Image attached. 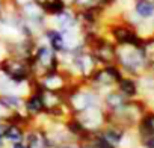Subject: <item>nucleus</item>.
<instances>
[{
    "instance_id": "f257e3e1",
    "label": "nucleus",
    "mask_w": 154,
    "mask_h": 148,
    "mask_svg": "<svg viewBox=\"0 0 154 148\" xmlns=\"http://www.w3.org/2000/svg\"><path fill=\"white\" fill-rule=\"evenodd\" d=\"M104 33L118 45V47H142L143 35L139 32V27L131 23L128 18L118 17L104 24Z\"/></svg>"
},
{
    "instance_id": "f03ea898",
    "label": "nucleus",
    "mask_w": 154,
    "mask_h": 148,
    "mask_svg": "<svg viewBox=\"0 0 154 148\" xmlns=\"http://www.w3.org/2000/svg\"><path fill=\"white\" fill-rule=\"evenodd\" d=\"M30 63V72L32 77L39 79L41 76H44L48 71H54V69H60L62 68V62H60V56L57 53H54L51 50V47L44 42L42 39L38 41L33 56L29 60Z\"/></svg>"
},
{
    "instance_id": "7ed1b4c3",
    "label": "nucleus",
    "mask_w": 154,
    "mask_h": 148,
    "mask_svg": "<svg viewBox=\"0 0 154 148\" xmlns=\"http://www.w3.org/2000/svg\"><path fill=\"white\" fill-rule=\"evenodd\" d=\"M124 77V72L119 68L118 63H107V65H98L89 79L86 80V85L97 91L98 94H104L116 86V83Z\"/></svg>"
},
{
    "instance_id": "20e7f679",
    "label": "nucleus",
    "mask_w": 154,
    "mask_h": 148,
    "mask_svg": "<svg viewBox=\"0 0 154 148\" xmlns=\"http://www.w3.org/2000/svg\"><path fill=\"white\" fill-rule=\"evenodd\" d=\"M116 63L125 76L133 77H140L149 68V63L146 62L142 50L137 47H118Z\"/></svg>"
},
{
    "instance_id": "39448f33",
    "label": "nucleus",
    "mask_w": 154,
    "mask_h": 148,
    "mask_svg": "<svg viewBox=\"0 0 154 148\" xmlns=\"http://www.w3.org/2000/svg\"><path fill=\"white\" fill-rule=\"evenodd\" d=\"M0 74L8 80H11L15 85L24 86L29 85L32 80V72H30V63L26 59H20L15 56L5 54L0 59Z\"/></svg>"
},
{
    "instance_id": "423d86ee",
    "label": "nucleus",
    "mask_w": 154,
    "mask_h": 148,
    "mask_svg": "<svg viewBox=\"0 0 154 148\" xmlns=\"http://www.w3.org/2000/svg\"><path fill=\"white\" fill-rule=\"evenodd\" d=\"M98 104H101V94L89 88L86 83L79 86L74 92H71L66 97V106L71 115H80L82 112Z\"/></svg>"
},
{
    "instance_id": "0eeeda50",
    "label": "nucleus",
    "mask_w": 154,
    "mask_h": 148,
    "mask_svg": "<svg viewBox=\"0 0 154 148\" xmlns=\"http://www.w3.org/2000/svg\"><path fill=\"white\" fill-rule=\"evenodd\" d=\"M18 14H20V18L27 26H30L38 35L48 26V21H50V18L42 12V9L33 2V0L20 2Z\"/></svg>"
},
{
    "instance_id": "6e6552de",
    "label": "nucleus",
    "mask_w": 154,
    "mask_h": 148,
    "mask_svg": "<svg viewBox=\"0 0 154 148\" xmlns=\"http://www.w3.org/2000/svg\"><path fill=\"white\" fill-rule=\"evenodd\" d=\"M39 85L42 91H51V92H63L65 88L68 86V83L72 80V77L65 71V69H54V71H48L44 76H41L39 79Z\"/></svg>"
},
{
    "instance_id": "1a4fd4ad",
    "label": "nucleus",
    "mask_w": 154,
    "mask_h": 148,
    "mask_svg": "<svg viewBox=\"0 0 154 148\" xmlns=\"http://www.w3.org/2000/svg\"><path fill=\"white\" fill-rule=\"evenodd\" d=\"M39 38L44 41V42H47L50 47H51V50L54 51V53H57V54H63V53H66L69 48H68V42H66V36H65V33L60 30V29H57V27H54V26H51V24H48L41 33H39Z\"/></svg>"
},
{
    "instance_id": "9d476101",
    "label": "nucleus",
    "mask_w": 154,
    "mask_h": 148,
    "mask_svg": "<svg viewBox=\"0 0 154 148\" xmlns=\"http://www.w3.org/2000/svg\"><path fill=\"white\" fill-rule=\"evenodd\" d=\"M23 110L36 122L39 118L45 115V104L41 91H29L24 95V103H23Z\"/></svg>"
},
{
    "instance_id": "9b49d317",
    "label": "nucleus",
    "mask_w": 154,
    "mask_h": 148,
    "mask_svg": "<svg viewBox=\"0 0 154 148\" xmlns=\"http://www.w3.org/2000/svg\"><path fill=\"white\" fill-rule=\"evenodd\" d=\"M24 142L29 148H53L50 137H48L47 127L39 125V124H33L32 127L26 130Z\"/></svg>"
},
{
    "instance_id": "f8f14e48",
    "label": "nucleus",
    "mask_w": 154,
    "mask_h": 148,
    "mask_svg": "<svg viewBox=\"0 0 154 148\" xmlns=\"http://www.w3.org/2000/svg\"><path fill=\"white\" fill-rule=\"evenodd\" d=\"M104 115H106V110L103 109L101 104H98V106H94V107L82 112L77 116L82 119V122L85 124L86 128H89L92 131H98L104 125Z\"/></svg>"
},
{
    "instance_id": "ddd939ff",
    "label": "nucleus",
    "mask_w": 154,
    "mask_h": 148,
    "mask_svg": "<svg viewBox=\"0 0 154 148\" xmlns=\"http://www.w3.org/2000/svg\"><path fill=\"white\" fill-rule=\"evenodd\" d=\"M51 20V26L66 32V30H75V29H80L79 24V18H77V12L74 8L68 6L63 12H60L59 15L50 18ZM50 24V23H48Z\"/></svg>"
},
{
    "instance_id": "4468645a",
    "label": "nucleus",
    "mask_w": 154,
    "mask_h": 148,
    "mask_svg": "<svg viewBox=\"0 0 154 148\" xmlns=\"http://www.w3.org/2000/svg\"><path fill=\"white\" fill-rule=\"evenodd\" d=\"M127 101L128 100L124 95H121L115 88L110 89V91H107V92H104L101 95V106L109 113H118V112H121L125 107Z\"/></svg>"
},
{
    "instance_id": "2eb2a0df",
    "label": "nucleus",
    "mask_w": 154,
    "mask_h": 148,
    "mask_svg": "<svg viewBox=\"0 0 154 148\" xmlns=\"http://www.w3.org/2000/svg\"><path fill=\"white\" fill-rule=\"evenodd\" d=\"M100 136H103L107 142H110L112 145H115L116 148H121L125 137H127V130L122 128L121 125L118 124H104L98 131H97Z\"/></svg>"
},
{
    "instance_id": "dca6fc26",
    "label": "nucleus",
    "mask_w": 154,
    "mask_h": 148,
    "mask_svg": "<svg viewBox=\"0 0 154 148\" xmlns=\"http://www.w3.org/2000/svg\"><path fill=\"white\" fill-rule=\"evenodd\" d=\"M115 89L124 95L127 100H134V98H139L140 97V86H139V80L137 77H133V76H125L116 83Z\"/></svg>"
},
{
    "instance_id": "f3484780",
    "label": "nucleus",
    "mask_w": 154,
    "mask_h": 148,
    "mask_svg": "<svg viewBox=\"0 0 154 148\" xmlns=\"http://www.w3.org/2000/svg\"><path fill=\"white\" fill-rule=\"evenodd\" d=\"M131 11L139 21L154 20V0H131Z\"/></svg>"
},
{
    "instance_id": "a211bd4d",
    "label": "nucleus",
    "mask_w": 154,
    "mask_h": 148,
    "mask_svg": "<svg viewBox=\"0 0 154 148\" xmlns=\"http://www.w3.org/2000/svg\"><path fill=\"white\" fill-rule=\"evenodd\" d=\"M33 2L42 9V12L48 18L59 15L60 12H63L69 6L66 0H33Z\"/></svg>"
},
{
    "instance_id": "6ab92c4d",
    "label": "nucleus",
    "mask_w": 154,
    "mask_h": 148,
    "mask_svg": "<svg viewBox=\"0 0 154 148\" xmlns=\"http://www.w3.org/2000/svg\"><path fill=\"white\" fill-rule=\"evenodd\" d=\"M26 130L24 127L18 125V124H12V122H6L5 125V131H3V137L6 140V143H18V142H24L26 139Z\"/></svg>"
},
{
    "instance_id": "aec40b11",
    "label": "nucleus",
    "mask_w": 154,
    "mask_h": 148,
    "mask_svg": "<svg viewBox=\"0 0 154 148\" xmlns=\"http://www.w3.org/2000/svg\"><path fill=\"white\" fill-rule=\"evenodd\" d=\"M136 136L146 134V133H154V107L148 109L137 121L136 128H134Z\"/></svg>"
},
{
    "instance_id": "412c9836",
    "label": "nucleus",
    "mask_w": 154,
    "mask_h": 148,
    "mask_svg": "<svg viewBox=\"0 0 154 148\" xmlns=\"http://www.w3.org/2000/svg\"><path fill=\"white\" fill-rule=\"evenodd\" d=\"M6 103V106L11 110H23V103H24V95L14 94V92H6V94H0Z\"/></svg>"
},
{
    "instance_id": "4be33fe9",
    "label": "nucleus",
    "mask_w": 154,
    "mask_h": 148,
    "mask_svg": "<svg viewBox=\"0 0 154 148\" xmlns=\"http://www.w3.org/2000/svg\"><path fill=\"white\" fill-rule=\"evenodd\" d=\"M140 50H142L146 62L149 65H152L154 63V33H151V35H148V36L143 38V42H142Z\"/></svg>"
},
{
    "instance_id": "5701e85b",
    "label": "nucleus",
    "mask_w": 154,
    "mask_h": 148,
    "mask_svg": "<svg viewBox=\"0 0 154 148\" xmlns=\"http://www.w3.org/2000/svg\"><path fill=\"white\" fill-rule=\"evenodd\" d=\"M89 143L92 145V148H116L115 145H112L110 142H107L103 136H100L97 131L94 133V136H92V139H91Z\"/></svg>"
},
{
    "instance_id": "b1692460",
    "label": "nucleus",
    "mask_w": 154,
    "mask_h": 148,
    "mask_svg": "<svg viewBox=\"0 0 154 148\" xmlns=\"http://www.w3.org/2000/svg\"><path fill=\"white\" fill-rule=\"evenodd\" d=\"M136 139L140 148H154V133L140 134V136H136Z\"/></svg>"
},
{
    "instance_id": "393cba45",
    "label": "nucleus",
    "mask_w": 154,
    "mask_h": 148,
    "mask_svg": "<svg viewBox=\"0 0 154 148\" xmlns=\"http://www.w3.org/2000/svg\"><path fill=\"white\" fill-rule=\"evenodd\" d=\"M11 112H12V110L6 106V103L3 101L2 95H0V121H3V122H5V121H6V118L11 115Z\"/></svg>"
},
{
    "instance_id": "a878e982",
    "label": "nucleus",
    "mask_w": 154,
    "mask_h": 148,
    "mask_svg": "<svg viewBox=\"0 0 154 148\" xmlns=\"http://www.w3.org/2000/svg\"><path fill=\"white\" fill-rule=\"evenodd\" d=\"M5 125H6V122L0 121V148H6V146H8V143H6V140H5V137H3Z\"/></svg>"
},
{
    "instance_id": "bb28decb",
    "label": "nucleus",
    "mask_w": 154,
    "mask_h": 148,
    "mask_svg": "<svg viewBox=\"0 0 154 148\" xmlns=\"http://www.w3.org/2000/svg\"><path fill=\"white\" fill-rule=\"evenodd\" d=\"M54 148H80V145L77 143L75 140H69V142H65V143H60V145H56Z\"/></svg>"
},
{
    "instance_id": "cd10ccee",
    "label": "nucleus",
    "mask_w": 154,
    "mask_h": 148,
    "mask_svg": "<svg viewBox=\"0 0 154 148\" xmlns=\"http://www.w3.org/2000/svg\"><path fill=\"white\" fill-rule=\"evenodd\" d=\"M6 148H29L26 142H18V143H9Z\"/></svg>"
},
{
    "instance_id": "c85d7f7f",
    "label": "nucleus",
    "mask_w": 154,
    "mask_h": 148,
    "mask_svg": "<svg viewBox=\"0 0 154 148\" xmlns=\"http://www.w3.org/2000/svg\"><path fill=\"white\" fill-rule=\"evenodd\" d=\"M152 33H154V32H152Z\"/></svg>"
}]
</instances>
